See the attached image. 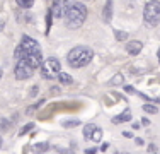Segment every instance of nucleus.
Listing matches in <instances>:
<instances>
[{"label": "nucleus", "instance_id": "f257e3e1", "mask_svg": "<svg viewBox=\"0 0 160 154\" xmlns=\"http://www.w3.org/2000/svg\"><path fill=\"white\" fill-rule=\"evenodd\" d=\"M87 19V9L83 3L73 2L67 7L65 10V24L70 29H77L83 24V21Z\"/></svg>", "mask_w": 160, "mask_h": 154}, {"label": "nucleus", "instance_id": "f03ea898", "mask_svg": "<svg viewBox=\"0 0 160 154\" xmlns=\"http://www.w3.org/2000/svg\"><path fill=\"white\" fill-rule=\"evenodd\" d=\"M94 58V52L89 48V46H75V48L70 50L67 60L68 65L73 69H80V67H85L89 65Z\"/></svg>", "mask_w": 160, "mask_h": 154}, {"label": "nucleus", "instance_id": "7ed1b4c3", "mask_svg": "<svg viewBox=\"0 0 160 154\" xmlns=\"http://www.w3.org/2000/svg\"><path fill=\"white\" fill-rule=\"evenodd\" d=\"M143 21L148 28H155L160 22V2L158 0H148L143 9Z\"/></svg>", "mask_w": 160, "mask_h": 154}, {"label": "nucleus", "instance_id": "20e7f679", "mask_svg": "<svg viewBox=\"0 0 160 154\" xmlns=\"http://www.w3.org/2000/svg\"><path fill=\"white\" fill-rule=\"evenodd\" d=\"M36 52H41V50H39V45H38V41L32 40L31 36H22L21 43H19L17 48H16V53H14V57H16V58L19 60V58H22V57L29 55V53H36Z\"/></svg>", "mask_w": 160, "mask_h": 154}, {"label": "nucleus", "instance_id": "39448f33", "mask_svg": "<svg viewBox=\"0 0 160 154\" xmlns=\"http://www.w3.org/2000/svg\"><path fill=\"white\" fill-rule=\"evenodd\" d=\"M60 69H62L60 62L51 57V58H48V60H43V63H41V75H43L44 79H55V77L60 74Z\"/></svg>", "mask_w": 160, "mask_h": 154}, {"label": "nucleus", "instance_id": "423d86ee", "mask_svg": "<svg viewBox=\"0 0 160 154\" xmlns=\"http://www.w3.org/2000/svg\"><path fill=\"white\" fill-rule=\"evenodd\" d=\"M34 70H36V69H34L26 58H19L14 74H16V79L17 80H26V79H29V77L34 74Z\"/></svg>", "mask_w": 160, "mask_h": 154}, {"label": "nucleus", "instance_id": "0eeeda50", "mask_svg": "<svg viewBox=\"0 0 160 154\" xmlns=\"http://www.w3.org/2000/svg\"><path fill=\"white\" fill-rule=\"evenodd\" d=\"M67 2L68 0H53V5H51V12L53 15H55L56 19L58 17H62V15H65V10H67Z\"/></svg>", "mask_w": 160, "mask_h": 154}, {"label": "nucleus", "instance_id": "6e6552de", "mask_svg": "<svg viewBox=\"0 0 160 154\" xmlns=\"http://www.w3.org/2000/svg\"><path fill=\"white\" fill-rule=\"evenodd\" d=\"M142 48H143L142 41H129L126 45V52L129 55H138V53L142 52Z\"/></svg>", "mask_w": 160, "mask_h": 154}, {"label": "nucleus", "instance_id": "1a4fd4ad", "mask_svg": "<svg viewBox=\"0 0 160 154\" xmlns=\"http://www.w3.org/2000/svg\"><path fill=\"white\" fill-rule=\"evenodd\" d=\"M102 15H104V21L109 22L112 19V2L111 0H108V3H106L104 7V12H102Z\"/></svg>", "mask_w": 160, "mask_h": 154}, {"label": "nucleus", "instance_id": "9d476101", "mask_svg": "<svg viewBox=\"0 0 160 154\" xmlns=\"http://www.w3.org/2000/svg\"><path fill=\"white\" fill-rule=\"evenodd\" d=\"M128 120H131V111L129 110H124L123 113L119 115V117H116V118H112V122L114 123H123V122H128Z\"/></svg>", "mask_w": 160, "mask_h": 154}, {"label": "nucleus", "instance_id": "9b49d317", "mask_svg": "<svg viewBox=\"0 0 160 154\" xmlns=\"http://www.w3.org/2000/svg\"><path fill=\"white\" fill-rule=\"evenodd\" d=\"M96 129H97V127H96V125H92V123L85 125V127H83V137L90 140V137H92V134H94V130H96Z\"/></svg>", "mask_w": 160, "mask_h": 154}, {"label": "nucleus", "instance_id": "f8f14e48", "mask_svg": "<svg viewBox=\"0 0 160 154\" xmlns=\"http://www.w3.org/2000/svg\"><path fill=\"white\" fill-rule=\"evenodd\" d=\"M101 139H102V130L97 127V129L94 130V134H92V137H90V140H92V142H101Z\"/></svg>", "mask_w": 160, "mask_h": 154}, {"label": "nucleus", "instance_id": "ddd939ff", "mask_svg": "<svg viewBox=\"0 0 160 154\" xmlns=\"http://www.w3.org/2000/svg\"><path fill=\"white\" fill-rule=\"evenodd\" d=\"M58 79H60V82H62V84H72V77L68 74H63V72H60V74H58Z\"/></svg>", "mask_w": 160, "mask_h": 154}, {"label": "nucleus", "instance_id": "4468645a", "mask_svg": "<svg viewBox=\"0 0 160 154\" xmlns=\"http://www.w3.org/2000/svg\"><path fill=\"white\" fill-rule=\"evenodd\" d=\"M17 3L22 7V9H29V7H32L34 0H17Z\"/></svg>", "mask_w": 160, "mask_h": 154}, {"label": "nucleus", "instance_id": "2eb2a0df", "mask_svg": "<svg viewBox=\"0 0 160 154\" xmlns=\"http://www.w3.org/2000/svg\"><path fill=\"white\" fill-rule=\"evenodd\" d=\"M143 111H147V113H157V106L153 105H143Z\"/></svg>", "mask_w": 160, "mask_h": 154}, {"label": "nucleus", "instance_id": "dca6fc26", "mask_svg": "<svg viewBox=\"0 0 160 154\" xmlns=\"http://www.w3.org/2000/svg\"><path fill=\"white\" fill-rule=\"evenodd\" d=\"M31 129H34V123H28V125H26L24 129L21 130V135H24V134H28V132H29V130H31Z\"/></svg>", "mask_w": 160, "mask_h": 154}, {"label": "nucleus", "instance_id": "f3484780", "mask_svg": "<svg viewBox=\"0 0 160 154\" xmlns=\"http://www.w3.org/2000/svg\"><path fill=\"white\" fill-rule=\"evenodd\" d=\"M126 38H128V34H126V33H121V31H116V40H121V41H123V40H126Z\"/></svg>", "mask_w": 160, "mask_h": 154}, {"label": "nucleus", "instance_id": "a211bd4d", "mask_svg": "<svg viewBox=\"0 0 160 154\" xmlns=\"http://www.w3.org/2000/svg\"><path fill=\"white\" fill-rule=\"evenodd\" d=\"M119 82H123V75H116V77L111 80V84H119Z\"/></svg>", "mask_w": 160, "mask_h": 154}, {"label": "nucleus", "instance_id": "6ab92c4d", "mask_svg": "<svg viewBox=\"0 0 160 154\" xmlns=\"http://www.w3.org/2000/svg\"><path fill=\"white\" fill-rule=\"evenodd\" d=\"M38 151H44V149H48V144H43V146H38Z\"/></svg>", "mask_w": 160, "mask_h": 154}, {"label": "nucleus", "instance_id": "aec40b11", "mask_svg": "<svg viewBox=\"0 0 160 154\" xmlns=\"http://www.w3.org/2000/svg\"><path fill=\"white\" fill-rule=\"evenodd\" d=\"M72 125H78V122H65V127H72Z\"/></svg>", "mask_w": 160, "mask_h": 154}, {"label": "nucleus", "instance_id": "412c9836", "mask_svg": "<svg viewBox=\"0 0 160 154\" xmlns=\"http://www.w3.org/2000/svg\"><path fill=\"white\" fill-rule=\"evenodd\" d=\"M135 142H136L138 146H143V139H135Z\"/></svg>", "mask_w": 160, "mask_h": 154}, {"label": "nucleus", "instance_id": "4be33fe9", "mask_svg": "<svg viewBox=\"0 0 160 154\" xmlns=\"http://www.w3.org/2000/svg\"><path fill=\"white\" fill-rule=\"evenodd\" d=\"M85 152H87V154H92V152H96V147H92V149H87Z\"/></svg>", "mask_w": 160, "mask_h": 154}, {"label": "nucleus", "instance_id": "5701e85b", "mask_svg": "<svg viewBox=\"0 0 160 154\" xmlns=\"http://www.w3.org/2000/svg\"><path fill=\"white\" fill-rule=\"evenodd\" d=\"M157 55H158V62H160V50H158V53H157Z\"/></svg>", "mask_w": 160, "mask_h": 154}, {"label": "nucleus", "instance_id": "b1692460", "mask_svg": "<svg viewBox=\"0 0 160 154\" xmlns=\"http://www.w3.org/2000/svg\"><path fill=\"white\" fill-rule=\"evenodd\" d=\"M0 79H2V69H0Z\"/></svg>", "mask_w": 160, "mask_h": 154}, {"label": "nucleus", "instance_id": "393cba45", "mask_svg": "<svg viewBox=\"0 0 160 154\" xmlns=\"http://www.w3.org/2000/svg\"><path fill=\"white\" fill-rule=\"evenodd\" d=\"M0 147H2V139H0Z\"/></svg>", "mask_w": 160, "mask_h": 154}]
</instances>
